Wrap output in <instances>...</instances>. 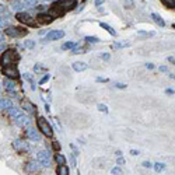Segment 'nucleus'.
I'll return each instance as SVG.
<instances>
[{
	"label": "nucleus",
	"instance_id": "obj_13",
	"mask_svg": "<svg viewBox=\"0 0 175 175\" xmlns=\"http://www.w3.org/2000/svg\"><path fill=\"white\" fill-rule=\"evenodd\" d=\"M10 7H12L13 10H16V12H20V10L24 9V4L21 3V2H18V0H12V2H10Z\"/></svg>",
	"mask_w": 175,
	"mask_h": 175
},
{
	"label": "nucleus",
	"instance_id": "obj_7",
	"mask_svg": "<svg viewBox=\"0 0 175 175\" xmlns=\"http://www.w3.org/2000/svg\"><path fill=\"white\" fill-rule=\"evenodd\" d=\"M13 147H14L18 153H24V151H28L30 150L28 143H27V141H21V140H16L14 143H13Z\"/></svg>",
	"mask_w": 175,
	"mask_h": 175
},
{
	"label": "nucleus",
	"instance_id": "obj_6",
	"mask_svg": "<svg viewBox=\"0 0 175 175\" xmlns=\"http://www.w3.org/2000/svg\"><path fill=\"white\" fill-rule=\"evenodd\" d=\"M65 37V32L63 31H59V30H56V31H51L46 34V37L44 38V42H48V41H55V39H60V38Z\"/></svg>",
	"mask_w": 175,
	"mask_h": 175
},
{
	"label": "nucleus",
	"instance_id": "obj_39",
	"mask_svg": "<svg viewBox=\"0 0 175 175\" xmlns=\"http://www.w3.org/2000/svg\"><path fill=\"white\" fill-rule=\"evenodd\" d=\"M101 59L108 60V59H109V55H108V53H102V55H101Z\"/></svg>",
	"mask_w": 175,
	"mask_h": 175
},
{
	"label": "nucleus",
	"instance_id": "obj_38",
	"mask_svg": "<svg viewBox=\"0 0 175 175\" xmlns=\"http://www.w3.org/2000/svg\"><path fill=\"white\" fill-rule=\"evenodd\" d=\"M125 4H127V6H129V9H132V7H133V2H132V0H126V2H125Z\"/></svg>",
	"mask_w": 175,
	"mask_h": 175
},
{
	"label": "nucleus",
	"instance_id": "obj_19",
	"mask_svg": "<svg viewBox=\"0 0 175 175\" xmlns=\"http://www.w3.org/2000/svg\"><path fill=\"white\" fill-rule=\"evenodd\" d=\"M23 77H24V80H25V81H28L30 84H31V90H35V88H37V87H35V81H34V79H32L31 74H30V73H25Z\"/></svg>",
	"mask_w": 175,
	"mask_h": 175
},
{
	"label": "nucleus",
	"instance_id": "obj_35",
	"mask_svg": "<svg viewBox=\"0 0 175 175\" xmlns=\"http://www.w3.org/2000/svg\"><path fill=\"white\" fill-rule=\"evenodd\" d=\"M141 165H143L144 168H151V167H154L151 163H150V161H143V163H141Z\"/></svg>",
	"mask_w": 175,
	"mask_h": 175
},
{
	"label": "nucleus",
	"instance_id": "obj_20",
	"mask_svg": "<svg viewBox=\"0 0 175 175\" xmlns=\"http://www.w3.org/2000/svg\"><path fill=\"white\" fill-rule=\"evenodd\" d=\"M99 25H101V28H104L105 31H108V32H109L111 35H116V31H115V30H113L111 25H108L107 23H99Z\"/></svg>",
	"mask_w": 175,
	"mask_h": 175
},
{
	"label": "nucleus",
	"instance_id": "obj_5",
	"mask_svg": "<svg viewBox=\"0 0 175 175\" xmlns=\"http://www.w3.org/2000/svg\"><path fill=\"white\" fill-rule=\"evenodd\" d=\"M37 161L42 164L44 167H48L51 164V153L49 151H39L37 154Z\"/></svg>",
	"mask_w": 175,
	"mask_h": 175
},
{
	"label": "nucleus",
	"instance_id": "obj_2",
	"mask_svg": "<svg viewBox=\"0 0 175 175\" xmlns=\"http://www.w3.org/2000/svg\"><path fill=\"white\" fill-rule=\"evenodd\" d=\"M55 6L60 7L62 10H65V12H67V10H73L74 7L77 6V2L76 0H58V2H55Z\"/></svg>",
	"mask_w": 175,
	"mask_h": 175
},
{
	"label": "nucleus",
	"instance_id": "obj_23",
	"mask_svg": "<svg viewBox=\"0 0 175 175\" xmlns=\"http://www.w3.org/2000/svg\"><path fill=\"white\" fill-rule=\"evenodd\" d=\"M27 169H28L30 172H37L38 169H39V167H38V164L37 163H28V165H27Z\"/></svg>",
	"mask_w": 175,
	"mask_h": 175
},
{
	"label": "nucleus",
	"instance_id": "obj_28",
	"mask_svg": "<svg viewBox=\"0 0 175 175\" xmlns=\"http://www.w3.org/2000/svg\"><path fill=\"white\" fill-rule=\"evenodd\" d=\"M85 41H87V42H90V44H98L99 42V38H97V37H85Z\"/></svg>",
	"mask_w": 175,
	"mask_h": 175
},
{
	"label": "nucleus",
	"instance_id": "obj_12",
	"mask_svg": "<svg viewBox=\"0 0 175 175\" xmlns=\"http://www.w3.org/2000/svg\"><path fill=\"white\" fill-rule=\"evenodd\" d=\"M73 69H74V71H84L85 69H87V63L85 62H74Z\"/></svg>",
	"mask_w": 175,
	"mask_h": 175
},
{
	"label": "nucleus",
	"instance_id": "obj_9",
	"mask_svg": "<svg viewBox=\"0 0 175 175\" xmlns=\"http://www.w3.org/2000/svg\"><path fill=\"white\" fill-rule=\"evenodd\" d=\"M37 20H38V23H41V24H48V23H52V21H53V17L49 16L48 13H41V14H38Z\"/></svg>",
	"mask_w": 175,
	"mask_h": 175
},
{
	"label": "nucleus",
	"instance_id": "obj_4",
	"mask_svg": "<svg viewBox=\"0 0 175 175\" xmlns=\"http://www.w3.org/2000/svg\"><path fill=\"white\" fill-rule=\"evenodd\" d=\"M16 18H17L20 23L27 24V25H31V27H35V25H37V23L32 20V17L28 14V13H17Z\"/></svg>",
	"mask_w": 175,
	"mask_h": 175
},
{
	"label": "nucleus",
	"instance_id": "obj_49",
	"mask_svg": "<svg viewBox=\"0 0 175 175\" xmlns=\"http://www.w3.org/2000/svg\"><path fill=\"white\" fill-rule=\"evenodd\" d=\"M44 2H53V0H44Z\"/></svg>",
	"mask_w": 175,
	"mask_h": 175
},
{
	"label": "nucleus",
	"instance_id": "obj_16",
	"mask_svg": "<svg viewBox=\"0 0 175 175\" xmlns=\"http://www.w3.org/2000/svg\"><path fill=\"white\" fill-rule=\"evenodd\" d=\"M23 108H24V109H25L28 113H32V115H34V113H35V107L31 104V102H28V101H24V102H23Z\"/></svg>",
	"mask_w": 175,
	"mask_h": 175
},
{
	"label": "nucleus",
	"instance_id": "obj_1",
	"mask_svg": "<svg viewBox=\"0 0 175 175\" xmlns=\"http://www.w3.org/2000/svg\"><path fill=\"white\" fill-rule=\"evenodd\" d=\"M38 127H39L41 132L45 136H48V137H52V136H53V129H52V126L49 125V122L46 121L45 118H38Z\"/></svg>",
	"mask_w": 175,
	"mask_h": 175
},
{
	"label": "nucleus",
	"instance_id": "obj_25",
	"mask_svg": "<svg viewBox=\"0 0 175 175\" xmlns=\"http://www.w3.org/2000/svg\"><path fill=\"white\" fill-rule=\"evenodd\" d=\"M154 169H155V172L164 171V169H165V164H164V163H155L154 164Z\"/></svg>",
	"mask_w": 175,
	"mask_h": 175
},
{
	"label": "nucleus",
	"instance_id": "obj_45",
	"mask_svg": "<svg viewBox=\"0 0 175 175\" xmlns=\"http://www.w3.org/2000/svg\"><path fill=\"white\" fill-rule=\"evenodd\" d=\"M130 154L132 155H139V151L137 150H130Z\"/></svg>",
	"mask_w": 175,
	"mask_h": 175
},
{
	"label": "nucleus",
	"instance_id": "obj_46",
	"mask_svg": "<svg viewBox=\"0 0 175 175\" xmlns=\"http://www.w3.org/2000/svg\"><path fill=\"white\" fill-rule=\"evenodd\" d=\"M167 60H168V62H169V63H174V62H175V59H174V58H172V56H169V58H167Z\"/></svg>",
	"mask_w": 175,
	"mask_h": 175
},
{
	"label": "nucleus",
	"instance_id": "obj_15",
	"mask_svg": "<svg viewBox=\"0 0 175 175\" xmlns=\"http://www.w3.org/2000/svg\"><path fill=\"white\" fill-rule=\"evenodd\" d=\"M151 18L154 20V23H155V24H158L160 27H164V25H165L164 20L161 18V16H160V14H157V13H151Z\"/></svg>",
	"mask_w": 175,
	"mask_h": 175
},
{
	"label": "nucleus",
	"instance_id": "obj_22",
	"mask_svg": "<svg viewBox=\"0 0 175 175\" xmlns=\"http://www.w3.org/2000/svg\"><path fill=\"white\" fill-rule=\"evenodd\" d=\"M4 74H6V76H9V77H13V79H16V77L18 76L17 70H13V69H9V67L4 69Z\"/></svg>",
	"mask_w": 175,
	"mask_h": 175
},
{
	"label": "nucleus",
	"instance_id": "obj_41",
	"mask_svg": "<svg viewBox=\"0 0 175 175\" xmlns=\"http://www.w3.org/2000/svg\"><path fill=\"white\" fill-rule=\"evenodd\" d=\"M105 0H95V6H101V4H104Z\"/></svg>",
	"mask_w": 175,
	"mask_h": 175
},
{
	"label": "nucleus",
	"instance_id": "obj_21",
	"mask_svg": "<svg viewBox=\"0 0 175 175\" xmlns=\"http://www.w3.org/2000/svg\"><path fill=\"white\" fill-rule=\"evenodd\" d=\"M58 174L59 175H69V168L66 164H63V165H59L58 167Z\"/></svg>",
	"mask_w": 175,
	"mask_h": 175
},
{
	"label": "nucleus",
	"instance_id": "obj_34",
	"mask_svg": "<svg viewBox=\"0 0 175 175\" xmlns=\"http://www.w3.org/2000/svg\"><path fill=\"white\" fill-rule=\"evenodd\" d=\"M24 2H25V4L27 6H30V7L37 6V0H24Z\"/></svg>",
	"mask_w": 175,
	"mask_h": 175
},
{
	"label": "nucleus",
	"instance_id": "obj_24",
	"mask_svg": "<svg viewBox=\"0 0 175 175\" xmlns=\"http://www.w3.org/2000/svg\"><path fill=\"white\" fill-rule=\"evenodd\" d=\"M160 2L164 4V7H168V9H174L175 7V0H160Z\"/></svg>",
	"mask_w": 175,
	"mask_h": 175
},
{
	"label": "nucleus",
	"instance_id": "obj_27",
	"mask_svg": "<svg viewBox=\"0 0 175 175\" xmlns=\"http://www.w3.org/2000/svg\"><path fill=\"white\" fill-rule=\"evenodd\" d=\"M74 48H76V42H71V41H70V42H66L65 45L62 46L63 51H66V49H71V51H73Z\"/></svg>",
	"mask_w": 175,
	"mask_h": 175
},
{
	"label": "nucleus",
	"instance_id": "obj_8",
	"mask_svg": "<svg viewBox=\"0 0 175 175\" xmlns=\"http://www.w3.org/2000/svg\"><path fill=\"white\" fill-rule=\"evenodd\" d=\"M16 58V53L13 51H6L3 55V58H2V62H3L4 66H9L10 63H13V60H14Z\"/></svg>",
	"mask_w": 175,
	"mask_h": 175
},
{
	"label": "nucleus",
	"instance_id": "obj_40",
	"mask_svg": "<svg viewBox=\"0 0 175 175\" xmlns=\"http://www.w3.org/2000/svg\"><path fill=\"white\" fill-rule=\"evenodd\" d=\"M116 164H119V165H122V164H125V160L122 157H119L118 158V161H116Z\"/></svg>",
	"mask_w": 175,
	"mask_h": 175
},
{
	"label": "nucleus",
	"instance_id": "obj_48",
	"mask_svg": "<svg viewBox=\"0 0 175 175\" xmlns=\"http://www.w3.org/2000/svg\"><path fill=\"white\" fill-rule=\"evenodd\" d=\"M97 81H99V83H102V81H108V79H102V77H98V79H97Z\"/></svg>",
	"mask_w": 175,
	"mask_h": 175
},
{
	"label": "nucleus",
	"instance_id": "obj_42",
	"mask_svg": "<svg viewBox=\"0 0 175 175\" xmlns=\"http://www.w3.org/2000/svg\"><path fill=\"white\" fill-rule=\"evenodd\" d=\"M174 93H175V91L172 90V88H167V90H165V94H174Z\"/></svg>",
	"mask_w": 175,
	"mask_h": 175
},
{
	"label": "nucleus",
	"instance_id": "obj_11",
	"mask_svg": "<svg viewBox=\"0 0 175 175\" xmlns=\"http://www.w3.org/2000/svg\"><path fill=\"white\" fill-rule=\"evenodd\" d=\"M14 122H16V125H17V126H28L31 121H30L28 116L21 115V116H18L17 119H14Z\"/></svg>",
	"mask_w": 175,
	"mask_h": 175
},
{
	"label": "nucleus",
	"instance_id": "obj_10",
	"mask_svg": "<svg viewBox=\"0 0 175 175\" xmlns=\"http://www.w3.org/2000/svg\"><path fill=\"white\" fill-rule=\"evenodd\" d=\"M25 135H27V137H28L30 140H34V141H38V140L41 139V137H39V133H38V130H37V129H32V127L27 129Z\"/></svg>",
	"mask_w": 175,
	"mask_h": 175
},
{
	"label": "nucleus",
	"instance_id": "obj_3",
	"mask_svg": "<svg viewBox=\"0 0 175 175\" xmlns=\"http://www.w3.org/2000/svg\"><path fill=\"white\" fill-rule=\"evenodd\" d=\"M27 32H28L27 30H23V28H20V27H9V28L6 30V34L9 35V37H13V38H21V37H24Z\"/></svg>",
	"mask_w": 175,
	"mask_h": 175
},
{
	"label": "nucleus",
	"instance_id": "obj_18",
	"mask_svg": "<svg viewBox=\"0 0 175 175\" xmlns=\"http://www.w3.org/2000/svg\"><path fill=\"white\" fill-rule=\"evenodd\" d=\"M9 115L12 116L13 119H17L18 116H21L23 113L20 112V109H18V108H12V109H9Z\"/></svg>",
	"mask_w": 175,
	"mask_h": 175
},
{
	"label": "nucleus",
	"instance_id": "obj_44",
	"mask_svg": "<svg viewBox=\"0 0 175 175\" xmlns=\"http://www.w3.org/2000/svg\"><path fill=\"white\" fill-rule=\"evenodd\" d=\"M160 71H164V73H165V71H168V69H167L165 66H160Z\"/></svg>",
	"mask_w": 175,
	"mask_h": 175
},
{
	"label": "nucleus",
	"instance_id": "obj_14",
	"mask_svg": "<svg viewBox=\"0 0 175 175\" xmlns=\"http://www.w3.org/2000/svg\"><path fill=\"white\" fill-rule=\"evenodd\" d=\"M4 85H6V90L9 91V93H13V91H16V88H17V84H16L14 81H12V80H4Z\"/></svg>",
	"mask_w": 175,
	"mask_h": 175
},
{
	"label": "nucleus",
	"instance_id": "obj_32",
	"mask_svg": "<svg viewBox=\"0 0 175 175\" xmlns=\"http://www.w3.org/2000/svg\"><path fill=\"white\" fill-rule=\"evenodd\" d=\"M97 108H98L99 112H104V113H107V112H108L107 105H104V104H98V105H97Z\"/></svg>",
	"mask_w": 175,
	"mask_h": 175
},
{
	"label": "nucleus",
	"instance_id": "obj_17",
	"mask_svg": "<svg viewBox=\"0 0 175 175\" xmlns=\"http://www.w3.org/2000/svg\"><path fill=\"white\" fill-rule=\"evenodd\" d=\"M0 108H2V109H12L13 102L10 101V99H3L2 98V101H0Z\"/></svg>",
	"mask_w": 175,
	"mask_h": 175
},
{
	"label": "nucleus",
	"instance_id": "obj_37",
	"mask_svg": "<svg viewBox=\"0 0 175 175\" xmlns=\"http://www.w3.org/2000/svg\"><path fill=\"white\" fill-rule=\"evenodd\" d=\"M46 80H49V74H46V76L44 77V79H41V80H39V84H44V83H45Z\"/></svg>",
	"mask_w": 175,
	"mask_h": 175
},
{
	"label": "nucleus",
	"instance_id": "obj_30",
	"mask_svg": "<svg viewBox=\"0 0 175 175\" xmlns=\"http://www.w3.org/2000/svg\"><path fill=\"white\" fill-rule=\"evenodd\" d=\"M111 174L112 175H122V169L119 168V167H113V168L111 169Z\"/></svg>",
	"mask_w": 175,
	"mask_h": 175
},
{
	"label": "nucleus",
	"instance_id": "obj_26",
	"mask_svg": "<svg viewBox=\"0 0 175 175\" xmlns=\"http://www.w3.org/2000/svg\"><path fill=\"white\" fill-rule=\"evenodd\" d=\"M126 46H129V42H126V41H123V42H115V44H113V48H115V49L126 48Z\"/></svg>",
	"mask_w": 175,
	"mask_h": 175
},
{
	"label": "nucleus",
	"instance_id": "obj_43",
	"mask_svg": "<svg viewBox=\"0 0 175 175\" xmlns=\"http://www.w3.org/2000/svg\"><path fill=\"white\" fill-rule=\"evenodd\" d=\"M53 147L56 150H60V144H58V141H53Z\"/></svg>",
	"mask_w": 175,
	"mask_h": 175
},
{
	"label": "nucleus",
	"instance_id": "obj_29",
	"mask_svg": "<svg viewBox=\"0 0 175 175\" xmlns=\"http://www.w3.org/2000/svg\"><path fill=\"white\" fill-rule=\"evenodd\" d=\"M24 46H25L27 49H32L35 46V42H34V41H31V39H28V41H25V42H24Z\"/></svg>",
	"mask_w": 175,
	"mask_h": 175
},
{
	"label": "nucleus",
	"instance_id": "obj_47",
	"mask_svg": "<svg viewBox=\"0 0 175 175\" xmlns=\"http://www.w3.org/2000/svg\"><path fill=\"white\" fill-rule=\"evenodd\" d=\"M146 67L147 69H153L154 67V65H153V63H146Z\"/></svg>",
	"mask_w": 175,
	"mask_h": 175
},
{
	"label": "nucleus",
	"instance_id": "obj_33",
	"mask_svg": "<svg viewBox=\"0 0 175 175\" xmlns=\"http://www.w3.org/2000/svg\"><path fill=\"white\" fill-rule=\"evenodd\" d=\"M71 53H73V55H79V53H84V48H83V46H81V48H74V49H73V51H71Z\"/></svg>",
	"mask_w": 175,
	"mask_h": 175
},
{
	"label": "nucleus",
	"instance_id": "obj_31",
	"mask_svg": "<svg viewBox=\"0 0 175 175\" xmlns=\"http://www.w3.org/2000/svg\"><path fill=\"white\" fill-rule=\"evenodd\" d=\"M56 161L60 164V165H63V164H66V158L63 157L62 154H58V155H56Z\"/></svg>",
	"mask_w": 175,
	"mask_h": 175
},
{
	"label": "nucleus",
	"instance_id": "obj_36",
	"mask_svg": "<svg viewBox=\"0 0 175 175\" xmlns=\"http://www.w3.org/2000/svg\"><path fill=\"white\" fill-rule=\"evenodd\" d=\"M115 87L116 88H126V84H123V83H115Z\"/></svg>",
	"mask_w": 175,
	"mask_h": 175
}]
</instances>
